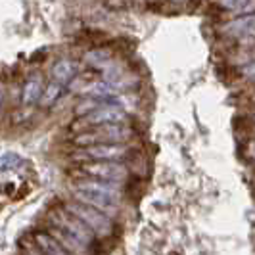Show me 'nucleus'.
I'll list each match as a JSON object with an SVG mask.
<instances>
[{
	"label": "nucleus",
	"instance_id": "4468645a",
	"mask_svg": "<svg viewBox=\"0 0 255 255\" xmlns=\"http://www.w3.org/2000/svg\"><path fill=\"white\" fill-rule=\"evenodd\" d=\"M85 60H87V64L94 65V67H100V69H106L108 64L112 62V52L108 50V48H98V50H90L87 52V56H85Z\"/></svg>",
	"mask_w": 255,
	"mask_h": 255
},
{
	"label": "nucleus",
	"instance_id": "aec40b11",
	"mask_svg": "<svg viewBox=\"0 0 255 255\" xmlns=\"http://www.w3.org/2000/svg\"><path fill=\"white\" fill-rule=\"evenodd\" d=\"M246 155H248L250 159H254V161H255V140H252L248 146H246Z\"/></svg>",
	"mask_w": 255,
	"mask_h": 255
},
{
	"label": "nucleus",
	"instance_id": "9b49d317",
	"mask_svg": "<svg viewBox=\"0 0 255 255\" xmlns=\"http://www.w3.org/2000/svg\"><path fill=\"white\" fill-rule=\"evenodd\" d=\"M50 73L54 81H58V83H62V85H67V83H71L77 77L79 65H77V62L69 60V58H62V60H58L56 64L52 65Z\"/></svg>",
	"mask_w": 255,
	"mask_h": 255
},
{
	"label": "nucleus",
	"instance_id": "f3484780",
	"mask_svg": "<svg viewBox=\"0 0 255 255\" xmlns=\"http://www.w3.org/2000/svg\"><path fill=\"white\" fill-rule=\"evenodd\" d=\"M240 75H242L244 79H248L250 83H255V60L244 64L242 67H240Z\"/></svg>",
	"mask_w": 255,
	"mask_h": 255
},
{
	"label": "nucleus",
	"instance_id": "1a4fd4ad",
	"mask_svg": "<svg viewBox=\"0 0 255 255\" xmlns=\"http://www.w3.org/2000/svg\"><path fill=\"white\" fill-rule=\"evenodd\" d=\"M73 198L83 202L87 205H92L96 207L98 211L106 213L108 217H115L117 213V202H112V200H106V198H100V196H92V194H87V192H81V190H73Z\"/></svg>",
	"mask_w": 255,
	"mask_h": 255
},
{
	"label": "nucleus",
	"instance_id": "4be33fe9",
	"mask_svg": "<svg viewBox=\"0 0 255 255\" xmlns=\"http://www.w3.org/2000/svg\"><path fill=\"white\" fill-rule=\"evenodd\" d=\"M254 119H255V115H254Z\"/></svg>",
	"mask_w": 255,
	"mask_h": 255
},
{
	"label": "nucleus",
	"instance_id": "f03ea898",
	"mask_svg": "<svg viewBox=\"0 0 255 255\" xmlns=\"http://www.w3.org/2000/svg\"><path fill=\"white\" fill-rule=\"evenodd\" d=\"M64 207L69 213H73L75 217L81 219L96 236L106 238V236H110L114 232V221H112V217H108L106 213L98 211L96 207L83 204V202H79L75 198L71 202H65Z\"/></svg>",
	"mask_w": 255,
	"mask_h": 255
},
{
	"label": "nucleus",
	"instance_id": "ddd939ff",
	"mask_svg": "<svg viewBox=\"0 0 255 255\" xmlns=\"http://www.w3.org/2000/svg\"><path fill=\"white\" fill-rule=\"evenodd\" d=\"M62 94H64V85L52 79L48 85H44L42 94H40V98H38V106H40V108H52L54 104L62 98Z\"/></svg>",
	"mask_w": 255,
	"mask_h": 255
},
{
	"label": "nucleus",
	"instance_id": "39448f33",
	"mask_svg": "<svg viewBox=\"0 0 255 255\" xmlns=\"http://www.w3.org/2000/svg\"><path fill=\"white\" fill-rule=\"evenodd\" d=\"M221 33L225 37L234 38L236 42L246 46H255V12L240 15L232 21H227L221 27Z\"/></svg>",
	"mask_w": 255,
	"mask_h": 255
},
{
	"label": "nucleus",
	"instance_id": "412c9836",
	"mask_svg": "<svg viewBox=\"0 0 255 255\" xmlns=\"http://www.w3.org/2000/svg\"><path fill=\"white\" fill-rule=\"evenodd\" d=\"M171 2H175V4H184L186 0H171Z\"/></svg>",
	"mask_w": 255,
	"mask_h": 255
},
{
	"label": "nucleus",
	"instance_id": "dca6fc26",
	"mask_svg": "<svg viewBox=\"0 0 255 255\" xmlns=\"http://www.w3.org/2000/svg\"><path fill=\"white\" fill-rule=\"evenodd\" d=\"M219 6L229 10V12H246L250 8L252 0H217Z\"/></svg>",
	"mask_w": 255,
	"mask_h": 255
},
{
	"label": "nucleus",
	"instance_id": "423d86ee",
	"mask_svg": "<svg viewBox=\"0 0 255 255\" xmlns=\"http://www.w3.org/2000/svg\"><path fill=\"white\" fill-rule=\"evenodd\" d=\"M128 155V148L125 142H108V144H90L83 146L75 159H125Z\"/></svg>",
	"mask_w": 255,
	"mask_h": 255
},
{
	"label": "nucleus",
	"instance_id": "6ab92c4d",
	"mask_svg": "<svg viewBox=\"0 0 255 255\" xmlns=\"http://www.w3.org/2000/svg\"><path fill=\"white\" fill-rule=\"evenodd\" d=\"M106 4H108L110 8H125V6H127L125 0H106Z\"/></svg>",
	"mask_w": 255,
	"mask_h": 255
},
{
	"label": "nucleus",
	"instance_id": "2eb2a0df",
	"mask_svg": "<svg viewBox=\"0 0 255 255\" xmlns=\"http://www.w3.org/2000/svg\"><path fill=\"white\" fill-rule=\"evenodd\" d=\"M104 102H112V100H100V98H92V96H87L85 100H81V102L77 104L75 114L79 115V117H85V115L90 114L92 110H96L98 106H102Z\"/></svg>",
	"mask_w": 255,
	"mask_h": 255
},
{
	"label": "nucleus",
	"instance_id": "9d476101",
	"mask_svg": "<svg viewBox=\"0 0 255 255\" xmlns=\"http://www.w3.org/2000/svg\"><path fill=\"white\" fill-rule=\"evenodd\" d=\"M42 89H44V83H42V77L40 75H31L23 83L21 87V106L23 108H29V106H35L42 94Z\"/></svg>",
	"mask_w": 255,
	"mask_h": 255
},
{
	"label": "nucleus",
	"instance_id": "a211bd4d",
	"mask_svg": "<svg viewBox=\"0 0 255 255\" xmlns=\"http://www.w3.org/2000/svg\"><path fill=\"white\" fill-rule=\"evenodd\" d=\"M4 104H6V85L0 81V114L4 110Z\"/></svg>",
	"mask_w": 255,
	"mask_h": 255
},
{
	"label": "nucleus",
	"instance_id": "0eeeda50",
	"mask_svg": "<svg viewBox=\"0 0 255 255\" xmlns=\"http://www.w3.org/2000/svg\"><path fill=\"white\" fill-rule=\"evenodd\" d=\"M128 119V114L114 102H104L98 106L96 110H92L90 114L83 117V123L90 127V125H106V123H125Z\"/></svg>",
	"mask_w": 255,
	"mask_h": 255
},
{
	"label": "nucleus",
	"instance_id": "6e6552de",
	"mask_svg": "<svg viewBox=\"0 0 255 255\" xmlns=\"http://www.w3.org/2000/svg\"><path fill=\"white\" fill-rule=\"evenodd\" d=\"M71 190H81L87 192V194H92V196H100V198H106V200H112V202H117L121 200V190L119 186L114 184V182H108V180H100V179H81L71 184Z\"/></svg>",
	"mask_w": 255,
	"mask_h": 255
},
{
	"label": "nucleus",
	"instance_id": "20e7f679",
	"mask_svg": "<svg viewBox=\"0 0 255 255\" xmlns=\"http://www.w3.org/2000/svg\"><path fill=\"white\" fill-rule=\"evenodd\" d=\"M50 223L56 225L58 229L65 230L67 234H71V236H73L75 240H79L85 248L90 246V244L94 242V238H96V234H94L81 219L75 217L73 213H69L65 207H60V209L50 211Z\"/></svg>",
	"mask_w": 255,
	"mask_h": 255
},
{
	"label": "nucleus",
	"instance_id": "f8f14e48",
	"mask_svg": "<svg viewBox=\"0 0 255 255\" xmlns=\"http://www.w3.org/2000/svg\"><path fill=\"white\" fill-rule=\"evenodd\" d=\"M33 238H35V246H37V250L40 254H67V250L60 244V240L52 232H37Z\"/></svg>",
	"mask_w": 255,
	"mask_h": 255
},
{
	"label": "nucleus",
	"instance_id": "f257e3e1",
	"mask_svg": "<svg viewBox=\"0 0 255 255\" xmlns=\"http://www.w3.org/2000/svg\"><path fill=\"white\" fill-rule=\"evenodd\" d=\"M132 128L125 123H106V125H90V128L79 132L73 144L83 148L90 144H108V142H128L132 138Z\"/></svg>",
	"mask_w": 255,
	"mask_h": 255
},
{
	"label": "nucleus",
	"instance_id": "7ed1b4c3",
	"mask_svg": "<svg viewBox=\"0 0 255 255\" xmlns=\"http://www.w3.org/2000/svg\"><path fill=\"white\" fill-rule=\"evenodd\" d=\"M79 171L92 179L108 180L114 184H121L128 179L130 171L123 161L117 159H87L79 165Z\"/></svg>",
	"mask_w": 255,
	"mask_h": 255
}]
</instances>
